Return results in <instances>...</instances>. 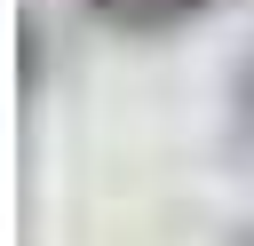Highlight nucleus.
I'll return each instance as SVG.
<instances>
[{"mask_svg":"<svg viewBox=\"0 0 254 246\" xmlns=\"http://www.w3.org/2000/svg\"><path fill=\"white\" fill-rule=\"evenodd\" d=\"M103 24H119V32H175V24H190V16H206L214 0H87Z\"/></svg>","mask_w":254,"mask_h":246,"instance_id":"nucleus-1","label":"nucleus"},{"mask_svg":"<svg viewBox=\"0 0 254 246\" xmlns=\"http://www.w3.org/2000/svg\"><path fill=\"white\" fill-rule=\"evenodd\" d=\"M230 246H254V222H238V238H230Z\"/></svg>","mask_w":254,"mask_h":246,"instance_id":"nucleus-3","label":"nucleus"},{"mask_svg":"<svg viewBox=\"0 0 254 246\" xmlns=\"http://www.w3.org/2000/svg\"><path fill=\"white\" fill-rule=\"evenodd\" d=\"M230 127H238V143H254V48L230 71Z\"/></svg>","mask_w":254,"mask_h":246,"instance_id":"nucleus-2","label":"nucleus"}]
</instances>
